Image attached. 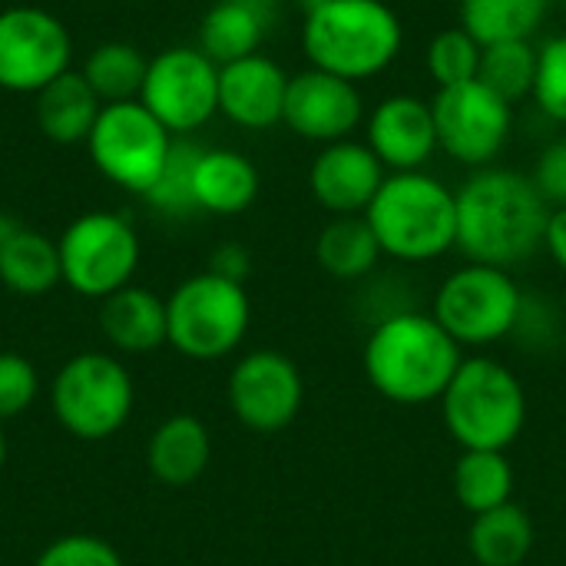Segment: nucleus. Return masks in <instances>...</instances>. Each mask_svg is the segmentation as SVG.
Here are the masks:
<instances>
[{
  "instance_id": "obj_1",
  "label": "nucleus",
  "mask_w": 566,
  "mask_h": 566,
  "mask_svg": "<svg viewBox=\"0 0 566 566\" xmlns=\"http://www.w3.org/2000/svg\"><path fill=\"white\" fill-rule=\"evenodd\" d=\"M551 206L527 172L474 169L458 189V249L474 265L511 269L527 262L547 235Z\"/></svg>"
},
{
  "instance_id": "obj_2",
  "label": "nucleus",
  "mask_w": 566,
  "mask_h": 566,
  "mask_svg": "<svg viewBox=\"0 0 566 566\" xmlns=\"http://www.w3.org/2000/svg\"><path fill=\"white\" fill-rule=\"evenodd\" d=\"M308 66L352 83L381 76L405 50V23L385 0H328L305 13Z\"/></svg>"
},
{
  "instance_id": "obj_3",
  "label": "nucleus",
  "mask_w": 566,
  "mask_h": 566,
  "mask_svg": "<svg viewBox=\"0 0 566 566\" xmlns=\"http://www.w3.org/2000/svg\"><path fill=\"white\" fill-rule=\"evenodd\" d=\"M365 368L371 385L391 401L421 405L448 391L461 368L458 342L438 318L401 312L378 322L365 348Z\"/></svg>"
},
{
  "instance_id": "obj_4",
  "label": "nucleus",
  "mask_w": 566,
  "mask_h": 566,
  "mask_svg": "<svg viewBox=\"0 0 566 566\" xmlns=\"http://www.w3.org/2000/svg\"><path fill=\"white\" fill-rule=\"evenodd\" d=\"M365 219L385 255L428 262L458 242V192L424 169L391 172L365 209Z\"/></svg>"
},
{
  "instance_id": "obj_5",
  "label": "nucleus",
  "mask_w": 566,
  "mask_h": 566,
  "mask_svg": "<svg viewBox=\"0 0 566 566\" xmlns=\"http://www.w3.org/2000/svg\"><path fill=\"white\" fill-rule=\"evenodd\" d=\"M524 415L517 378L488 358L461 361L444 391V421L468 451H504L521 434Z\"/></svg>"
},
{
  "instance_id": "obj_6",
  "label": "nucleus",
  "mask_w": 566,
  "mask_h": 566,
  "mask_svg": "<svg viewBox=\"0 0 566 566\" xmlns=\"http://www.w3.org/2000/svg\"><path fill=\"white\" fill-rule=\"evenodd\" d=\"M133 375L103 352L73 355L53 378L50 405L66 434L80 441L113 438L133 415Z\"/></svg>"
},
{
  "instance_id": "obj_7",
  "label": "nucleus",
  "mask_w": 566,
  "mask_h": 566,
  "mask_svg": "<svg viewBox=\"0 0 566 566\" xmlns=\"http://www.w3.org/2000/svg\"><path fill=\"white\" fill-rule=\"evenodd\" d=\"M252 308L242 282L202 272L186 279L166 298L169 345L196 361H216L229 355L249 328Z\"/></svg>"
},
{
  "instance_id": "obj_8",
  "label": "nucleus",
  "mask_w": 566,
  "mask_h": 566,
  "mask_svg": "<svg viewBox=\"0 0 566 566\" xmlns=\"http://www.w3.org/2000/svg\"><path fill=\"white\" fill-rule=\"evenodd\" d=\"M176 136L139 103H106L86 139V153L103 179L123 192L146 196L169 159Z\"/></svg>"
},
{
  "instance_id": "obj_9",
  "label": "nucleus",
  "mask_w": 566,
  "mask_h": 566,
  "mask_svg": "<svg viewBox=\"0 0 566 566\" xmlns=\"http://www.w3.org/2000/svg\"><path fill=\"white\" fill-rule=\"evenodd\" d=\"M63 285L83 298H106L139 269V235L119 212H83L56 239Z\"/></svg>"
},
{
  "instance_id": "obj_10",
  "label": "nucleus",
  "mask_w": 566,
  "mask_h": 566,
  "mask_svg": "<svg viewBox=\"0 0 566 566\" xmlns=\"http://www.w3.org/2000/svg\"><path fill=\"white\" fill-rule=\"evenodd\" d=\"M438 149L468 169H488L504 153L514 133V103L497 96L481 80L444 86L431 99Z\"/></svg>"
},
{
  "instance_id": "obj_11",
  "label": "nucleus",
  "mask_w": 566,
  "mask_h": 566,
  "mask_svg": "<svg viewBox=\"0 0 566 566\" xmlns=\"http://www.w3.org/2000/svg\"><path fill=\"white\" fill-rule=\"evenodd\" d=\"M139 103L172 136H189L219 113V63L199 46H166L146 66Z\"/></svg>"
},
{
  "instance_id": "obj_12",
  "label": "nucleus",
  "mask_w": 566,
  "mask_h": 566,
  "mask_svg": "<svg viewBox=\"0 0 566 566\" xmlns=\"http://www.w3.org/2000/svg\"><path fill=\"white\" fill-rule=\"evenodd\" d=\"M524 295L507 275L494 265H464L438 292L434 318L454 342L484 345L514 332Z\"/></svg>"
},
{
  "instance_id": "obj_13",
  "label": "nucleus",
  "mask_w": 566,
  "mask_h": 566,
  "mask_svg": "<svg viewBox=\"0 0 566 566\" xmlns=\"http://www.w3.org/2000/svg\"><path fill=\"white\" fill-rule=\"evenodd\" d=\"M73 40L43 7L0 10V90L36 96L70 70Z\"/></svg>"
},
{
  "instance_id": "obj_14",
  "label": "nucleus",
  "mask_w": 566,
  "mask_h": 566,
  "mask_svg": "<svg viewBox=\"0 0 566 566\" xmlns=\"http://www.w3.org/2000/svg\"><path fill=\"white\" fill-rule=\"evenodd\" d=\"M365 96L358 83L325 73L318 66H305L289 76L285 113L282 123L308 139V143H342L352 139L355 129L365 123Z\"/></svg>"
},
{
  "instance_id": "obj_15",
  "label": "nucleus",
  "mask_w": 566,
  "mask_h": 566,
  "mask_svg": "<svg viewBox=\"0 0 566 566\" xmlns=\"http://www.w3.org/2000/svg\"><path fill=\"white\" fill-rule=\"evenodd\" d=\"M229 405L245 428L282 431L302 408V375L279 352H252L229 378Z\"/></svg>"
},
{
  "instance_id": "obj_16",
  "label": "nucleus",
  "mask_w": 566,
  "mask_h": 566,
  "mask_svg": "<svg viewBox=\"0 0 566 566\" xmlns=\"http://www.w3.org/2000/svg\"><path fill=\"white\" fill-rule=\"evenodd\" d=\"M365 143L391 172L424 169L438 153V126L431 99L391 93L365 116Z\"/></svg>"
},
{
  "instance_id": "obj_17",
  "label": "nucleus",
  "mask_w": 566,
  "mask_h": 566,
  "mask_svg": "<svg viewBox=\"0 0 566 566\" xmlns=\"http://www.w3.org/2000/svg\"><path fill=\"white\" fill-rule=\"evenodd\" d=\"M388 169L365 139H342L318 149L308 169L312 196L332 216H361L378 196Z\"/></svg>"
},
{
  "instance_id": "obj_18",
  "label": "nucleus",
  "mask_w": 566,
  "mask_h": 566,
  "mask_svg": "<svg viewBox=\"0 0 566 566\" xmlns=\"http://www.w3.org/2000/svg\"><path fill=\"white\" fill-rule=\"evenodd\" d=\"M289 73L265 53H252L219 66V113L252 133L282 123Z\"/></svg>"
},
{
  "instance_id": "obj_19",
  "label": "nucleus",
  "mask_w": 566,
  "mask_h": 566,
  "mask_svg": "<svg viewBox=\"0 0 566 566\" xmlns=\"http://www.w3.org/2000/svg\"><path fill=\"white\" fill-rule=\"evenodd\" d=\"M279 20V0H216L199 23V50L219 66L262 53Z\"/></svg>"
},
{
  "instance_id": "obj_20",
  "label": "nucleus",
  "mask_w": 566,
  "mask_h": 566,
  "mask_svg": "<svg viewBox=\"0 0 566 566\" xmlns=\"http://www.w3.org/2000/svg\"><path fill=\"white\" fill-rule=\"evenodd\" d=\"M99 328L123 355H146L169 342L166 302L143 285H126L99 302Z\"/></svg>"
},
{
  "instance_id": "obj_21",
  "label": "nucleus",
  "mask_w": 566,
  "mask_h": 566,
  "mask_svg": "<svg viewBox=\"0 0 566 566\" xmlns=\"http://www.w3.org/2000/svg\"><path fill=\"white\" fill-rule=\"evenodd\" d=\"M0 282L17 295H43L56 289L63 282L56 242L0 216Z\"/></svg>"
},
{
  "instance_id": "obj_22",
  "label": "nucleus",
  "mask_w": 566,
  "mask_h": 566,
  "mask_svg": "<svg viewBox=\"0 0 566 566\" xmlns=\"http://www.w3.org/2000/svg\"><path fill=\"white\" fill-rule=\"evenodd\" d=\"M209 431L192 415H176L163 421L146 444V464L153 478L166 488H189L192 481H199L209 468Z\"/></svg>"
},
{
  "instance_id": "obj_23",
  "label": "nucleus",
  "mask_w": 566,
  "mask_h": 566,
  "mask_svg": "<svg viewBox=\"0 0 566 566\" xmlns=\"http://www.w3.org/2000/svg\"><path fill=\"white\" fill-rule=\"evenodd\" d=\"M259 169L239 149H202L196 166V209L212 216H239L259 196Z\"/></svg>"
},
{
  "instance_id": "obj_24",
  "label": "nucleus",
  "mask_w": 566,
  "mask_h": 566,
  "mask_svg": "<svg viewBox=\"0 0 566 566\" xmlns=\"http://www.w3.org/2000/svg\"><path fill=\"white\" fill-rule=\"evenodd\" d=\"M99 109H103V99L90 90L80 70H66L63 76H56L50 86L36 93V103H33L40 133L60 146L86 143L96 126Z\"/></svg>"
},
{
  "instance_id": "obj_25",
  "label": "nucleus",
  "mask_w": 566,
  "mask_h": 566,
  "mask_svg": "<svg viewBox=\"0 0 566 566\" xmlns=\"http://www.w3.org/2000/svg\"><path fill=\"white\" fill-rule=\"evenodd\" d=\"M557 0H458V23L488 43L534 40Z\"/></svg>"
},
{
  "instance_id": "obj_26",
  "label": "nucleus",
  "mask_w": 566,
  "mask_h": 566,
  "mask_svg": "<svg viewBox=\"0 0 566 566\" xmlns=\"http://www.w3.org/2000/svg\"><path fill=\"white\" fill-rule=\"evenodd\" d=\"M315 259L335 279H361L378 265L381 245L365 216H335V222L318 232Z\"/></svg>"
},
{
  "instance_id": "obj_27",
  "label": "nucleus",
  "mask_w": 566,
  "mask_h": 566,
  "mask_svg": "<svg viewBox=\"0 0 566 566\" xmlns=\"http://www.w3.org/2000/svg\"><path fill=\"white\" fill-rule=\"evenodd\" d=\"M146 66L149 60L123 40H109L99 43L86 63H83V80L90 83V90L106 103H126V99H139L143 80H146Z\"/></svg>"
},
{
  "instance_id": "obj_28",
  "label": "nucleus",
  "mask_w": 566,
  "mask_h": 566,
  "mask_svg": "<svg viewBox=\"0 0 566 566\" xmlns=\"http://www.w3.org/2000/svg\"><path fill=\"white\" fill-rule=\"evenodd\" d=\"M531 544H534L531 517L514 504L478 514L471 527V551L478 564L484 566H517L531 554Z\"/></svg>"
},
{
  "instance_id": "obj_29",
  "label": "nucleus",
  "mask_w": 566,
  "mask_h": 566,
  "mask_svg": "<svg viewBox=\"0 0 566 566\" xmlns=\"http://www.w3.org/2000/svg\"><path fill=\"white\" fill-rule=\"evenodd\" d=\"M511 488H514V471L501 451H468L454 471L458 501L474 514L504 507L511 497Z\"/></svg>"
},
{
  "instance_id": "obj_30",
  "label": "nucleus",
  "mask_w": 566,
  "mask_h": 566,
  "mask_svg": "<svg viewBox=\"0 0 566 566\" xmlns=\"http://www.w3.org/2000/svg\"><path fill=\"white\" fill-rule=\"evenodd\" d=\"M478 80L491 86L507 103H521L534 93L537 80V46L534 40H501L488 43L481 56Z\"/></svg>"
},
{
  "instance_id": "obj_31",
  "label": "nucleus",
  "mask_w": 566,
  "mask_h": 566,
  "mask_svg": "<svg viewBox=\"0 0 566 566\" xmlns=\"http://www.w3.org/2000/svg\"><path fill=\"white\" fill-rule=\"evenodd\" d=\"M481 56H484V43L474 40L458 23V27H448V30L431 36V43L424 50V70H428L431 83L438 90H444V86H458V83L478 80Z\"/></svg>"
},
{
  "instance_id": "obj_32",
  "label": "nucleus",
  "mask_w": 566,
  "mask_h": 566,
  "mask_svg": "<svg viewBox=\"0 0 566 566\" xmlns=\"http://www.w3.org/2000/svg\"><path fill=\"white\" fill-rule=\"evenodd\" d=\"M199 156H202V146L179 136L169 149V159L163 166V176L156 179V186L143 196L153 209H159L163 216H189V212H199L196 209V192H192V182H196V166H199Z\"/></svg>"
},
{
  "instance_id": "obj_33",
  "label": "nucleus",
  "mask_w": 566,
  "mask_h": 566,
  "mask_svg": "<svg viewBox=\"0 0 566 566\" xmlns=\"http://www.w3.org/2000/svg\"><path fill=\"white\" fill-rule=\"evenodd\" d=\"M531 99L547 119L566 126V33L537 46V80Z\"/></svg>"
},
{
  "instance_id": "obj_34",
  "label": "nucleus",
  "mask_w": 566,
  "mask_h": 566,
  "mask_svg": "<svg viewBox=\"0 0 566 566\" xmlns=\"http://www.w3.org/2000/svg\"><path fill=\"white\" fill-rule=\"evenodd\" d=\"M33 566H123L119 551L93 534H66L46 544Z\"/></svg>"
},
{
  "instance_id": "obj_35",
  "label": "nucleus",
  "mask_w": 566,
  "mask_h": 566,
  "mask_svg": "<svg viewBox=\"0 0 566 566\" xmlns=\"http://www.w3.org/2000/svg\"><path fill=\"white\" fill-rule=\"evenodd\" d=\"M36 391H40L36 368L17 352H0V421L23 415L36 401Z\"/></svg>"
},
{
  "instance_id": "obj_36",
  "label": "nucleus",
  "mask_w": 566,
  "mask_h": 566,
  "mask_svg": "<svg viewBox=\"0 0 566 566\" xmlns=\"http://www.w3.org/2000/svg\"><path fill=\"white\" fill-rule=\"evenodd\" d=\"M537 186V192L544 196V202L551 209H564L566 206V136L547 143L534 163V169L527 172Z\"/></svg>"
},
{
  "instance_id": "obj_37",
  "label": "nucleus",
  "mask_w": 566,
  "mask_h": 566,
  "mask_svg": "<svg viewBox=\"0 0 566 566\" xmlns=\"http://www.w3.org/2000/svg\"><path fill=\"white\" fill-rule=\"evenodd\" d=\"M249 269H252V259H249V252L242 245H222V249H216L212 265H209V272H216L222 279H232V282H242L249 275Z\"/></svg>"
},
{
  "instance_id": "obj_38",
  "label": "nucleus",
  "mask_w": 566,
  "mask_h": 566,
  "mask_svg": "<svg viewBox=\"0 0 566 566\" xmlns=\"http://www.w3.org/2000/svg\"><path fill=\"white\" fill-rule=\"evenodd\" d=\"M544 249L554 255V262L566 272V206L564 209H554L551 212V222H547V235H544Z\"/></svg>"
},
{
  "instance_id": "obj_39",
  "label": "nucleus",
  "mask_w": 566,
  "mask_h": 566,
  "mask_svg": "<svg viewBox=\"0 0 566 566\" xmlns=\"http://www.w3.org/2000/svg\"><path fill=\"white\" fill-rule=\"evenodd\" d=\"M295 3L308 13V10H315V7H322V3H328V0H295Z\"/></svg>"
},
{
  "instance_id": "obj_40",
  "label": "nucleus",
  "mask_w": 566,
  "mask_h": 566,
  "mask_svg": "<svg viewBox=\"0 0 566 566\" xmlns=\"http://www.w3.org/2000/svg\"><path fill=\"white\" fill-rule=\"evenodd\" d=\"M7 464V438H3V428H0V471Z\"/></svg>"
},
{
  "instance_id": "obj_41",
  "label": "nucleus",
  "mask_w": 566,
  "mask_h": 566,
  "mask_svg": "<svg viewBox=\"0 0 566 566\" xmlns=\"http://www.w3.org/2000/svg\"><path fill=\"white\" fill-rule=\"evenodd\" d=\"M564 7H566V0H564Z\"/></svg>"
}]
</instances>
